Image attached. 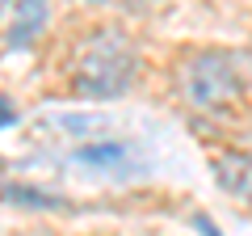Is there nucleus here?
<instances>
[{"instance_id":"423d86ee","label":"nucleus","mask_w":252,"mask_h":236,"mask_svg":"<svg viewBox=\"0 0 252 236\" xmlns=\"http://www.w3.org/2000/svg\"><path fill=\"white\" fill-rule=\"evenodd\" d=\"M4 198L13 202H30L34 211H51V207H63L55 194H42V190H30V186H4Z\"/></svg>"},{"instance_id":"6e6552de","label":"nucleus","mask_w":252,"mask_h":236,"mask_svg":"<svg viewBox=\"0 0 252 236\" xmlns=\"http://www.w3.org/2000/svg\"><path fill=\"white\" fill-rule=\"evenodd\" d=\"M193 228H198L202 236H223V232H219L215 224H210V215H193Z\"/></svg>"},{"instance_id":"0eeeda50","label":"nucleus","mask_w":252,"mask_h":236,"mask_svg":"<svg viewBox=\"0 0 252 236\" xmlns=\"http://www.w3.org/2000/svg\"><path fill=\"white\" fill-rule=\"evenodd\" d=\"M13 122H17V110H13L4 97H0V131H4V127H13Z\"/></svg>"},{"instance_id":"39448f33","label":"nucleus","mask_w":252,"mask_h":236,"mask_svg":"<svg viewBox=\"0 0 252 236\" xmlns=\"http://www.w3.org/2000/svg\"><path fill=\"white\" fill-rule=\"evenodd\" d=\"M72 160L84 164V169H97V173H118V169L130 164V148L118 144V139H93V144L76 148Z\"/></svg>"},{"instance_id":"1a4fd4ad","label":"nucleus","mask_w":252,"mask_h":236,"mask_svg":"<svg viewBox=\"0 0 252 236\" xmlns=\"http://www.w3.org/2000/svg\"><path fill=\"white\" fill-rule=\"evenodd\" d=\"M4 9H9V0H0V13H4Z\"/></svg>"},{"instance_id":"f257e3e1","label":"nucleus","mask_w":252,"mask_h":236,"mask_svg":"<svg viewBox=\"0 0 252 236\" xmlns=\"http://www.w3.org/2000/svg\"><path fill=\"white\" fill-rule=\"evenodd\" d=\"M135 80H139V51L126 30L105 26L80 42V55L72 68V93L89 101H109L122 97Z\"/></svg>"},{"instance_id":"20e7f679","label":"nucleus","mask_w":252,"mask_h":236,"mask_svg":"<svg viewBox=\"0 0 252 236\" xmlns=\"http://www.w3.org/2000/svg\"><path fill=\"white\" fill-rule=\"evenodd\" d=\"M215 182L231 198L252 202V152H219L215 156Z\"/></svg>"},{"instance_id":"f03ea898","label":"nucleus","mask_w":252,"mask_h":236,"mask_svg":"<svg viewBox=\"0 0 252 236\" xmlns=\"http://www.w3.org/2000/svg\"><path fill=\"white\" fill-rule=\"evenodd\" d=\"M181 89L198 110H231L244 97V80L235 72V59L227 51H198L189 55L185 68H181Z\"/></svg>"},{"instance_id":"7ed1b4c3","label":"nucleus","mask_w":252,"mask_h":236,"mask_svg":"<svg viewBox=\"0 0 252 236\" xmlns=\"http://www.w3.org/2000/svg\"><path fill=\"white\" fill-rule=\"evenodd\" d=\"M51 26V0H13V21H9V38L4 42L13 51H26Z\"/></svg>"},{"instance_id":"9d476101","label":"nucleus","mask_w":252,"mask_h":236,"mask_svg":"<svg viewBox=\"0 0 252 236\" xmlns=\"http://www.w3.org/2000/svg\"><path fill=\"white\" fill-rule=\"evenodd\" d=\"M89 4H105V0H89Z\"/></svg>"}]
</instances>
